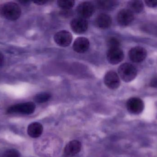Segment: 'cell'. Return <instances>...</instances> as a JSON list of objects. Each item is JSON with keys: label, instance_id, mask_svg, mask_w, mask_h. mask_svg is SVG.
Masks as SVG:
<instances>
[{"label": "cell", "instance_id": "14", "mask_svg": "<svg viewBox=\"0 0 157 157\" xmlns=\"http://www.w3.org/2000/svg\"><path fill=\"white\" fill-rule=\"evenodd\" d=\"M43 131V126L40 123H32L28 127V134L29 136L33 138L39 137L42 135Z\"/></svg>", "mask_w": 157, "mask_h": 157}, {"label": "cell", "instance_id": "5", "mask_svg": "<svg viewBox=\"0 0 157 157\" xmlns=\"http://www.w3.org/2000/svg\"><path fill=\"white\" fill-rule=\"evenodd\" d=\"M76 11L80 18H87L91 17L95 12V6L90 2H83L78 5Z\"/></svg>", "mask_w": 157, "mask_h": 157}, {"label": "cell", "instance_id": "17", "mask_svg": "<svg viewBox=\"0 0 157 157\" xmlns=\"http://www.w3.org/2000/svg\"><path fill=\"white\" fill-rule=\"evenodd\" d=\"M117 2L113 1H101L98 2V5L99 8L104 10H109L114 8L117 5Z\"/></svg>", "mask_w": 157, "mask_h": 157}, {"label": "cell", "instance_id": "25", "mask_svg": "<svg viewBox=\"0 0 157 157\" xmlns=\"http://www.w3.org/2000/svg\"><path fill=\"white\" fill-rule=\"evenodd\" d=\"M47 2V1H36V2H34V3H36V4L37 5H43L44 4L46 3Z\"/></svg>", "mask_w": 157, "mask_h": 157}, {"label": "cell", "instance_id": "1", "mask_svg": "<svg viewBox=\"0 0 157 157\" xmlns=\"http://www.w3.org/2000/svg\"><path fill=\"white\" fill-rule=\"evenodd\" d=\"M0 14L3 18L11 21L17 20L21 14L19 6L14 2H7L0 6Z\"/></svg>", "mask_w": 157, "mask_h": 157}, {"label": "cell", "instance_id": "20", "mask_svg": "<svg viewBox=\"0 0 157 157\" xmlns=\"http://www.w3.org/2000/svg\"><path fill=\"white\" fill-rule=\"evenodd\" d=\"M107 45L109 49L120 48L121 42L119 40L115 37H111L108 39Z\"/></svg>", "mask_w": 157, "mask_h": 157}, {"label": "cell", "instance_id": "21", "mask_svg": "<svg viewBox=\"0 0 157 157\" xmlns=\"http://www.w3.org/2000/svg\"><path fill=\"white\" fill-rule=\"evenodd\" d=\"M20 153L15 149H10L6 150L4 154L3 157H20Z\"/></svg>", "mask_w": 157, "mask_h": 157}, {"label": "cell", "instance_id": "23", "mask_svg": "<svg viewBox=\"0 0 157 157\" xmlns=\"http://www.w3.org/2000/svg\"><path fill=\"white\" fill-rule=\"evenodd\" d=\"M150 86L151 87L157 88V76L152 79L150 82Z\"/></svg>", "mask_w": 157, "mask_h": 157}, {"label": "cell", "instance_id": "4", "mask_svg": "<svg viewBox=\"0 0 157 157\" xmlns=\"http://www.w3.org/2000/svg\"><path fill=\"white\" fill-rule=\"evenodd\" d=\"M126 107L129 112L133 114H138L144 110V104L141 99L132 97L129 99L127 101Z\"/></svg>", "mask_w": 157, "mask_h": 157}, {"label": "cell", "instance_id": "7", "mask_svg": "<svg viewBox=\"0 0 157 157\" xmlns=\"http://www.w3.org/2000/svg\"><path fill=\"white\" fill-rule=\"evenodd\" d=\"M54 39L59 46L66 47L71 44L72 40V35L67 30H61L55 34Z\"/></svg>", "mask_w": 157, "mask_h": 157}, {"label": "cell", "instance_id": "15", "mask_svg": "<svg viewBox=\"0 0 157 157\" xmlns=\"http://www.w3.org/2000/svg\"><path fill=\"white\" fill-rule=\"evenodd\" d=\"M112 18L109 15L101 14L97 17L96 23L98 27L101 29H107L112 24Z\"/></svg>", "mask_w": 157, "mask_h": 157}, {"label": "cell", "instance_id": "2", "mask_svg": "<svg viewBox=\"0 0 157 157\" xmlns=\"http://www.w3.org/2000/svg\"><path fill=\"white\" fill-rule=\"evenodd\" d=\"M36 108V105L33 102H25L11 106L7 108L6 112L8 114L29 115L35 112Z\"/></svg>", "mask_w": 157, "mask_h": 157}, {"label": "cell", "instance_id": "10", "mask_svg": "<svg viewBox=\"0 0 157 157\" xmlns=\"http://www.w3.org/2000/svg\"><path fill=\"white\" fill-rule=\"evenodd\" d=\"M134 18L133 13L128 9H122L117 15L118 23L124 26L130 25L133 21Z\"/></svg>", "mask_w": 157, "mask_h": 157}, {"label": "cell", "instance_id": "16", "mask_svg": "<svg viewBox=\"0 0 157 157\" xmlns=\"http://www.w3.org/2000/svg\"><path fill=\"white\" fill-rule=\"evenodd\" d=\"M128 9L133 13H139L143 12L144 4L141 1H132L128 3Z\"/></svg>", "mask_w": 157, "mask_h": 157}, {"label": "cell", "instance_id": "12", "mask_svg": "<svg viewBox=\"0 0 157 157\" xmlns=\"http://www.w3.org/2000/svg\"><path fill=\"white\" fill-rule=\"evenodd\" d=\"M71 26L74 32L77 34H81L87 29L88 23L85 18H78L72 20Z\"/></svg>", "mask_w": 157, "mask_h": 157}, {"label": "cell", "instance_id": "8", "mask_svg": "<svg viewBox=\"0 0 157 157\" xmlns=\"http://www.w3.org/2000/svg\"><path fill=\"white\" fill-rule=\"evenodd\" d=\"M82 145L78 140H73L69 142L64 149L63 156L64 157L75 156L81 150Z\"/></svg>", "mask_w": 157, "mask_h": 157}, {"label": "cell", "instance_id": "9", "mask_svg": "<svg viewBox=\"0 0 157 157\" xmlns=\"http://www.w3.org/2000/svg\"><path fill=\"white\" fill-rule=\"evenodd\" d=\"M107 56L109 62L112 65L120 63L124 58L123 52L120 48L109 49Z\"/></svg>", "mask_w": 157, "mask_h": 157}, {"label": "cell", "instance_id": "22", "mask_svg": "<svg viewBox=\"0 0 157 157\" xmlns=\"http://www.w3.org/2000/svg\"><path fill=\"white\" fill-rule=\"evenodd\" d=\"M147 6L150 7H157V0H147L145 1Z\"/></svg>", "mask_w": 157, "mask_h": 157}, {"label": "cell", "instance_id": "13", "mask_svg": "<svg viewBox=\"0 0 157 157\" xmlns=\"http://www.w3.org/2000/svg\"><path fill=\"white\" fill-rule=\"evenodd\" d=\"M90 46L88 39L84 37H78L75 40L73 44V49L75 51L78 53L86 52Z\"/></svg>", "mask_w": 157, "mask_h": 157}, {"label": "cell", "instance_id": "11", "mask_svg": "<svg viewBox=\"0 0 157 157\" xmlns=\"http://www.w3.org/2000/svg\"><path fill=\"white\" fill-rule=\"evenodd\" d=\"M104 80L105 85L112 89L118 88L121 84L119 76L114 71H111L107 73Z\"/></svg>", "mask_w": 157, "mask_h": 157}, {"label": "cell", "instance_id": "3", "mask_svg": "<svg viewBox=\"0 0 157 157\" xmlns=\"http://www.w3.org/2000/svg\"><path fill=\"white\" fill-rule=\"evenodd\" d=\"M120 77L124 82L133 81L137 76V70L132 64L125 63L120 65L118 69Z\"/></svg>", "mask_w": 157, "mask_h": 157}, {"label": "cell", "instance_id": "24", "mask_svg": "<svg viewBox=\"0 0 157 157\" xmlns=\"http://www.w3.org/2000/svg\"><path fill=\"white\" fill-rule=\"evenodd\" d=\"M4 60V59L3 55L0 52V66H2L3 64Z\"/></svg>", "mask_w": 157, "mask_h": 157}, {"label": "cell", "instance_id": "19", "mask_svg": "<svg viewBox=\"0 0 157 157\" xmlns=\"http://www.w3.org/2000/svg\"><path fill=\"white\" fill-rule=\"evenodd\" d=\"M75 3V1L72 0H59L58 2V4L63 10H69L73 7Z\"/></svg>", "mask_w": 157, "mask_h": 157}, {"label": "cell", "instance_id": "18", "mask_svg": "<svg viewBox=\"0 0 157 157\" xmlns=\"http://www.w3.org/2000/svg\"><path fill=\"white\" fill-rule=\"evenodd\" d=\"M51 97V95L50 93H41L37 94L34 97V100L37 103H43L47 102L48 100H49L50 99Z\"/></svg>", "mask_w": 157, "mask_h": 157}, {"label": "cell", "instance_id": "26", "mask_svg": "<svg viewBox=\"0 0 157 157\" xmlns=\"http://www.w3.org/2000/svg\"><path fill=\"white\" fill-rule=\"evenodd\" d=\"M19 2L21 3V4L24 5H28L29 4L30 2H28V1H19Z\"/></svg>", "mask_w": 157, "mask_h": 157}, {"label": "cell", "instance_id": "6", "mask_svg": "<svg viewBox=\"0 0 157 157\" xmlns=\"http://www.w3.org/2000/svg\"><path fill=\"white\" fill-rule=\"evenodd\" d=\"M129 58L132 61L140 63L143 61L147 56V52L144 48L140 46L132 48L129 53Z\"/></svg>", "mask_w": 157, "mask_h": 157}]
</instances>
